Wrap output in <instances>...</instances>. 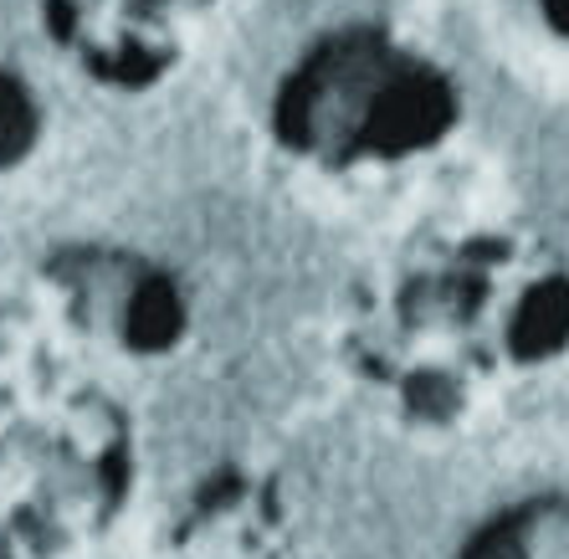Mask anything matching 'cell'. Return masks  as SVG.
I'll return each mask as SVG.
<instances>
[{
    "label": "cell",
    "mask_w": 569,
    "mask_h": 559,
    "mask_svg": "<svg viewBox=\"0 0 569 559\" xmlns=\"http://www.w3.org/2000/svg\"><path fill=\"white\" fill-rule=\"evenodd\" d=\"M216 0H57L67 47L98 82L144 88L196 37Z\"/></svg>",
    "instance_id": "cell-4"
},
{
    "label": "cell",
    "mask_w": 569,
    "mask_h": 559,
    "mask_svg": "<svg viewBox=\"0 0 569 559\" xmlns=\"http://www.w3.org/2000/svg\"><path fill=\"white\" fill-rule=\"evenodd\" d=\"M457 82L411 41L345 27L308 47L272 103V133L298 170L380 190L421 174L457 139Z\"/></svg>",
    "instance_id": "cell-3"
},
{
    "label": "cell",
    "mask_w": 569,
    "mask_h": 559,
    "mask_svg": "<svg viewBox=\"0 0 569 559\" xmlns=\"http://www.w3.org/2000/svg\"><path fill=\"white\" fill-rule=\"evenodd\" d=\"M133 411L52 339H0V559H52L119 508Z\"/></svg>",
    "instance_id": "cell-2"
},
{
    "label": "cell",
    "mask_w": 569,
    "mask_h": 559,
    "mask_svg": "<svg viewBox=\"0 0 569 559\" xmlns=\"http://www.w3.org/2000/svg\"><path fill=\"white\" fill-rule=\"evenodd\" d=\"M569 355V267L529 221L441 206L365 262L339 319L355 390L400 427L498 411Z\"/></svg>",
    "instance_id": "cell-1"
},
{
    "label": "cell",
    "mask_w": 569,
    "mask_h": 559,
    "mask_svg": "<svg viewBox=\"0 0 569 559\" xmlns=\"http://www.w3.org/2000/svg\"><path fill=\"white\" fill-rule=\"evenodd\" d=\"M498 11L533 52L569 67V0H498Z\"/></svg>",
    "instance_id": "cell-5"
}]
</instances>
